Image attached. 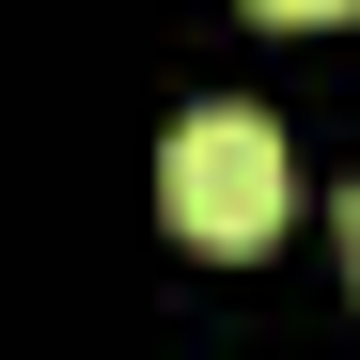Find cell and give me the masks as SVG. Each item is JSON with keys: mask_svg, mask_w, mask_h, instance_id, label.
I'll return each mask as SVG.
<instances>
[{"mask_svg": "<svg viewBox=\"0 0 360 360\" xmlns=\"http://www.w3.org/2000/svg\"><path fill=\"white\" fill-rule=\"evenodd\" d=\"M251 16H282V32H329V16H360V0H251Z\"/></svg>", "mask_w": 360, "mask_h": 360, "instance_id": "7a4b0ae2", "label": "cell"}, {"mask_svg": "<svg viewBox=\"0 0 360 360\" xmlns=\"http://www.w3.org/2000/svg\"><path fill=\"white\" fill-rule=\"evenodd\" d=\"M282 204H297V172H282V126H266V110H188V126H172L157 219L188 235L204 266H251L266 235H282Z\"/></svg>", "mask_w": 360, "mask_h": 360, "instance_id": "6da1fadb", "label": "cell"}, {"mask_svg": "<svg viewBox=\"0 0 360 360\" xmlns=\"http://www.w3.org/2000/svg\"><path fill=\"white\" fill-rule=\"evenodd\" d=\"M345 282H360V188H345Z\"/></svg>", "mask_w": 360, "mask_h": 360, "instance_id": "3957f363", "label": "cell"}]
</instances>
